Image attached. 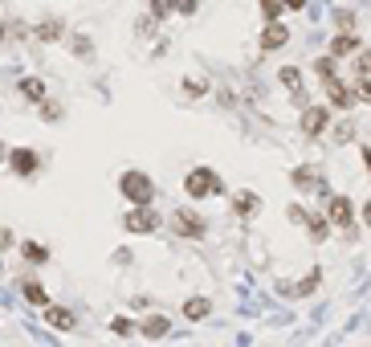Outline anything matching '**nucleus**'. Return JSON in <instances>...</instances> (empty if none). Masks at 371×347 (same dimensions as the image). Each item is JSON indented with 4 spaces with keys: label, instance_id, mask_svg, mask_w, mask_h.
<instances>
[{
    "label": "nucleus",
    "instance_id": "f257e3e1",
    "mask_svg": "<svg viewBox=\"0 0 371 347\" xmlns=\"http://www.w3.org/2000/svg\"><path fill=\"white\" fill-rule=\"evenodd\" d=\"M118 192H123L135 209H151V200H155V184H151V176H147V172H123Z\"/></svg>",
    "mask_w": 371,
    "mask_h": 347
},
{
    "label": "nucleus",
    "instance_id": "f03ea898",
    "mask_svg": "<svg viewBox=\"0 0 371 347\" xmlns=\"http://www.w3.org/2000/svg\"><path fill=\"white\" fill-rule=\"evenodd\" d=\"M184 192L192 200H204V197H221L225 192V180L212 172V167H192L188 176H184Z\"/></svg>",
    "mask_w": 371,
    "mask_h": 347
},
{
    "label": "nucleus",
    "instance_id": "7ed1b4c3",
    "mask_svg": "<svg viewBox=\"0 0 371 347\" xmlns=\"http://www.w3.org/2000/svg\"><path fill=\"white\" fill-rule=\"evenodd\" d=\"M326 221H331L335 229H347L355 237V204H351V197L331 192V197H326Z\"/></svg>",
    "mask_w": 371,
    "mask_h": 347
},
{
    "label": "nucleus",
    "instance_id": "20e7f679",
    "mask_svg": "<svg viewBox=\"0 0 371 347\" xmlns=\"http://www.w3.org/2000/svg\"><path fill=\"white\" fill-rule=\"evenodd\" d=\"M172 233H176V237H188V241H200V237L209 233V221L200 213H192V209H176V213H172Z\"/></svg>",
    "mask_w": 371,
    "mask_h": 347
},
{
    "label": "nucleus",
    "instance_id": "39448f33",
    "mask_svg": "<svg viewBox=\"0 0 371 347\" xmlns=\"http://www.w3.org/2000/svg\"><path fill=\"white\" fill-rule=\"evenodd\" d=\"M290 184H294V188H298V192H319V197H331V188H326V180H323V176H319V167H294V172H290Z\"/></svg>",
    "mask_w": 371,
    "mask_h": 347
},
{
    "label": "nucleus",
    "instance_id": "423d86ee",
    "mask_svg": "<svg viewBox=\"0 0 371 347\" xmlns=\"http://www.w3.org/2000/svg\"><path fill=\"white\" fill-rule=\"evenodd\" d=\"M326 123H331V111L326 106H302V119H298V127L306 139H319L326 131Z\"/></svg>",
    "mask_w": 371,
    "mask_h": 347
},
{
    "label": "nucleus",
    "instance_id": "0eeeda50",
    "mask_svg": "<svg viewBox=\"0 0 371 347\" xmlns=\"http://www.w3.org/2000/svg\"><path fill=\"white\" fill-rule=\"evenodd\" d=\"M286 41H290V29H286L282 21H274V25H265V29H261V37H258L261 53H274V50H282Z\"/></svg>",
    "mask_w": 371,
    "mask_h": 347
},
{
    "label": "nucleus",
    "instance_id": "6e6552de",
    "mask_svg": "<svg viewBox=\"0 0 371 347\" xmlns=\"http://www.w3.org/2000/svg\"><path fill=\"white\" fill-rule=\"evenodd\" d=\"M326 102H331V106H339V111H351L359 99H355V90L343 82V78H335V82H326Z\"/></svg>",
    "mask_w": 371,
    "mask_h": 347
},
{
    "label": "nucleus",
    "instance_id": "1a4fd4ad",
    "mask_svg": "<svg viewBox=\"0 0 371 347\" xmlns=\"http://www.w3.org/2000/svg\"><path fill=\"white\" fill-rule=\"evenodd\" d=\"M123 225H127L131 233H155L160 229V216L151 213V209H131V213L123 216Z\"/></svg>",
    "mask_w": 371,
    "mask_h": 347
},
{
    "label": "nucleus",
    "instance_id": "9d476101",
    "mask_svg": "<svg viewBox=\"0 0 371 347\" xmlns=\"http://www.w3.org/2000/svg\"><path fill=\"white\" fill-rule=\"evenodd\" d=\"M9 167H13L16 176H33V172L41 167V160H37L33 148H16V151H9Z\"/></svg>",
    "mask_w": 371,
    "mask_h": 347
},
{
    "label": "nucleus",
    "instance_id": "9b49d317",
    "mask_svg": "<svg viewBox=\"0 0 371 347\" xmlns=\"http://www.w3.org/2000/svg\"><path fill=\"white\" fill-rule=\"evenodd\" d=\"M172 331V319L167 314H147V319H139V335L143 339H163Z\"/></svg>",
    "mask_w": 371,
    "mask_h": 347
},
{
    "label": "nucleus",
    "instance_id": "f8f14e48",
    "mask_svg": "<svg viewBox=\"0 0 371 347\" xmlns=\"http://www.w3.org/2000/svg\"><path fill=\"white\" fill-rule=\"evenodd\" d=\"M179 314H184L188 323H204V319L212 314V302H209L204 294H192L188 302H184V307H179Z\"/></svg>",
    "mask_w": 371,
    "mask_h": 347
},
{
    "label": "nucleus",
    "instance_id": "ddd939ff",
    "mask_svg": "<svg viewBox=\"0 0 371 347\" xmlns=\"http://www.w3.org/2000/svg\"><path fill=\"white\" fill-rule=\"evenodd\" d=\"M331 57H351V53H363V41H359L355 33H339L335 41H331Z\"/></svg>",
    "mask_w": 371,
    "mask_h": 347
},
{
    "label": "nucleus",
    "instance_id": "4468645a",
    "mask_svg": "<svg viewBox=\"0 0 371 347\" xmlns=\"http://www.w3.org/2000/svg\"><path fill=\"white\" fill-rule=\"evenodd\" d=\"M41 319H45L53 331H74V314L65 311V307H45V314H41Z\"/></svg>",
    "mask_w": 371,
    "mask_h": 347
},
{
    "label": "nucleus",
    "instance_id": "2eb2a0df",
    "mask_svg": "<svg viewBox=\"0 0 371 347\" xmlns=\"http://www.w3.org/2000/svg\"><path fill=\"white\" fill-rule=\"evenodd\" d=\"M21 294L29 298L33 307H49V294H45V286L37 278H21Z\"/></svg>",
    "mask_w": 371,
    "mask_h": 347
},
{
    "label": "nucleus",
    "instance_id": "dca6fc26",
    "mask_svg": "<svg viewBox=\"0 0 371 347\" xmlns=\"http://www.w3.org/2000/svg\"><path fill=\"white\" fill-rule=\"evenodd\" d=\"M306 229H310V241H326V237H331V229H335V225H331V221H326V216L310 213V216H306Z\"/></svg>",
    "mask_w": 371,
    "mask_h": 347
},
{
    "label": "nucleus",
    "instance_id": "f3484780",
    "mask_svg": "<svg viewBox=\"0 0 371 347\" xmlns=\"http://www.w3.org/2000/svg\"><path fill=\"white\" fill-rule=\"evenodd\" d=\"M335 62H339V57H331V53H323V57L314 62V74L323 78V86H326V82H335V78H339V66H335Z\"/></svg>",
    "mask_w": 371,
    "mask_h": 347
},
{
    "label": "nucleus",
    "instance_id": "a211bd4d",
    "mask_svg": "<svg viewBox=\"0 0 371 347\" xmlns=\"http://www.w3.org/2000/svg\"><path fill=\"white\" fill-rule=\"evenodd\" d=\"M21 253H25V262H33V265L49 262V249L41 246V241H21Z\"/></svg>",
    "mask_w": 371,
    "mask_h": 347
},
{
    "label": "nucleus",
    "instance_id": "6ab92c4d",
    "mask_svg": "<svg viewBox=\"0 0 371 347\" xmlns=\"http://www.w3.org/2000/svg\"><path fill=\"white\" fill-rule=\"evenodd\" d=\"M62 33H65V25H62V21H53V17L37 25V41H57Z\"/></svg>",
    "mask_w": 371,
    "mask_h": 347
},
{
    "label": "nucleus",
    "instance_id": "aec40b11",
    "mask_svg": "<svg viewBox=\"0 0 371 347\" xmlns=\"http://www.w3.org/2000/svg\"><path fill=\"white\" fill-rule=\"evenodd\" d=\"M277 82L298 94V86H302V70H298V66H282V70H277Z\"/></svg>",
    "mask_w": 371,
    "mask_h": 347
},
{
    "label": "nucleus",
    "instance_id": "412c9836",
    "mask_svg": "<svg viewBox=\"0 0 371 347\" xmlns=\"http://www.w3.org/2000/svg\"><path fill=\"white\" fill-rule=\"evenodd\" d=\"M21 94L29 102H45V82H41V78H25V82H21Z\"/></svg>",
    "mask_w": 371,
    "mask_h": 347
},
{
    "label": "nucleus",
    "instance_id": "4be33fe9",
    "mask_svg": "<svg viewBox=\"0 0 371 347\" xmlns=\"http://www.w3.org/2000/svg\"><path fill=\"white\" fill-rule=\"evenodd\" d=\"M253 213H258V197H249V192L233 197V216H253Z\"/></svg>",
    "mask_w": 371,
    "mask_h": 347
},
{
    "label": "nucleus",
    "instance_id": "5701e85b",
    "mask_svg": "<svg viewBox=\"0 0 371 347\" xmlns=\"http://www.w3.org/2000/svg\"><path fill=\"white\" fill-rule=\"evenodd\" d=\"M282 9H286V0H261V17H265V25L282 21Z\"/></svg>",
    "mask_w": 371,
    "mask_h": 347
},
{
    "label": "nucleus",
    "instance_id": "b1692460",
    "mask_svg": "<svg viewBox=\"0 0 371 347\" xmlns=\"http://www.w3.org/2000/svg\"><path fill=\"white\" fill-rule=\"evenodd\" d=\"M351 86H355V99H359V102H371V74H363V78H355V82H351Z\"/></svg>",
    "mask_w": 371,
    "mask_h": 347
},
{
    "label": "nucleus",
    "instance_id": "393cba45",
    "mask_svg": "<svg viewBox=\"0 0 371 347\" xmlns=\"http://www.w3.org/2000/svg\"><path fill=\"white\" fill-rule=\"evenodd\" d=\"M184 90H188V99H200V94H209V82H200V78H184Z\"/></svg>",
    "mask_w": 371,
    "mask_h": 347
},
{
    "label": "nucleus",
    "instance_id": "a878e982",
    "mask_svg": "<svg viewBox=\"0 0 371 347\" xmlns=\"http://www.w3.org/2000/svg\"><path fill=\"white\" fill-rule=\"evenodd\" d=\"M335 21H339L343 33H351V29H355V13H347V9H339V13H335Z\"/></svg>",
    "mask_w": 371,
    "mask_h": 347
},
{
    "label": "nucleus",
    "instance_id": "bb28decb",
    "mask_svg": "<svg viewBox=\"0 0 371 347\" xmlns=\"http://www.w3.org/2000/svg\"><path fill=\"white\" fill-rule=\"evenodd\" d=\"M351 135H355V123H351V119H343V123H339V131H335V143H347Z\"/></svg>",
    "mask_w": 371,
    "mask_h": 347
},
{
    "label": "nucleus",
    "instance_id": "cd10ccee",
    "mask_svg": "<svg viewBox=\"0 0 371 347\" xmlns=\"http://www.w3.org/2000/svg\"><path fill=\"white\" fill-rule=\"evenodd\" d=\"M286 216H290V221H294V225H306V209H302V204H290V209H286Z\"/></svg>",
    "mask_w": 371,
    "mask_h": 347
},
{
    "label": "nucleus",
    "instance_id": "c85d7f7f",
    "mask_svg": "<svg viewBox=\"0 0 371 347\" xmlns=\"http://www.w3.org/2000/svg\"><path fill=\"white\" fill-rule=\"evenodd\" d=\"M74 50H78L82 62H90V57H94V53H90V41H86V37H74Z\"/></svg>",
    "mask_w": 371,
    "mask_h": 347
},
{
    "label": "nucleus",
    "instance_id": "c756f323",
    "mask_svg": "<svg viewBox=\"0 0 371 347\" xmlns=\"http://www.w3.org/2000/svg\"><path fill=\"white\" fill-rule=\"evenodd\" d=\"M111 331H114V335H131V331H135V323H131V319H114Z\"/></svg>",
    "mask_w": 371,
    "mask_h": 347
},
{
    "label": "nucleus",
    "instance_id": "7c9ffc66",
    "mask_svg": "<svg viewBox=\"0 0 371 347\" xmlns=\"http://www.w3.org/2000/svg\"><path fill=\"white\" fill-rule=\"evenodd\" d=\"M363 74H371V57H367V53H359V57H355V78H363Z\"/></svg>",
    "mask_w": 371,
    "mask_h": 347
},
{
    "label": "nucleus",
    "instance_id": "2f4dec72",
    "mask_svg": "<svg viewBox=\"0 0 371 347\" xmlns=\"http://www.w3.org/2000/svg\"><path fill=\"white\" fill-rule=\"evenodd\" d=\"M359 221L371 229V200H363V209H359Z\"/></svg>",
    "mask_w": 371,
    "mask_h": 347
},
{
    "label": "nucleus",
    "instance_id": "473e14b6",
    "mask_svg": "<svg viewBox=\"0 0 371 347\" xmlns=\"http://www.w3.org/2000/svg\"><path fill=\"white\" fill-rule=\"evenodd\" d=\"M45 115H49V123H57V119H62V106H53V102H45Z\"/></svg>",
    "mask_w": 371,
    "mask_h": 347
},
{
    "label": "nucleus",
    "instance_id": "72a5a7b5",
    "mask_svg": "<svg viewBox=\"0 0 371 347\" xmlns=\"http://www.w3.org/2000/svg\"><path fill=\"white\" fill-rule=\"evenodd\" d=\"M286 9H290V13H302V9H306V0H286Z\"/></svg>",
    "mask_w": 371,
    "mask_h": 347
},
{
    "label": "nucleus",
    "instance_id": "f704fd0d",
    "mask_svg": "<svg viewBox=\"0 0 371 347\" xmlns=\"http://www.w3.org/2000/svg\"><path fill=\"white\" fill-rule=\"evenodd\" d=\"M359 155H363V167H367V176H371V148H359Z\"/></svg>",
    "mask_w": 371,
    "mask_h": 347
},
{
    "label": "nucleus",
    "instance_id": "c9c22d12",
    "mask_svg": "<svg viewBox=\"0 0 371 347\" xmlns=\"http://www.w3.org/2000/svg\"><path fill=\"white\" fill-rule=\"evenodd\" d=\"M0 246H13V233L9 229H0Z\"/></svg>",
    "mask_w": 371,
    "mask_h": 347
},
{
    "label": "nucleus",
    "instance_id": "e433bc0d",
    "mask_svg": "<svg viewBox=\"0 0 371 347\" xmlns=\"http://www.w3.org/2000/svg\"><path fill=\"white\" fill-rule=\"evenodd\" d=\"M0 160H9V148H4V143H0Z\"/></svg>",
    "mask_w": 371,
    "mask_h": 347
},
{
    "label": "nucleus",
    "instance_id": "4c0bfd02",
    "mask_svg": "<svg viewBox=\"0 0 371 347\" xmlns=\"http://www.w3.org/2000/svg\"><path fill=\"white\" fill-rule=\"evenodd\" d=\"M0 41H4V21H0Z\"/></svg>",
    "mask_w": 371,
    "mask_h": 347
}]
</instances>
